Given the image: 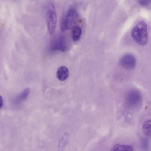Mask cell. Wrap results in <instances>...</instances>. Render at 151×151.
Returning <instances> with one entry per match:
<instances>
[{"mask_svg": "<svg viewBox=\"0 0 151 151\" xmlns=\"http://www.w3.org/2000/svg\"><path fill=\"white\" fill-rule=\"evenodd\" d=\"M78 17V14L76 9L73 8L69 9L61 20L60 25L61 30L63 32L76 26Z\"/></svg>", "mask_w": 151, "mask_h": 151, "instance_id": "2", "label": "cell"}, {"mask_svg": "<svg viewBox=\"0 0 151 151\" xmlns=\"http://www.w3.org/2000/svg\"><path fill=\"white\" fill-rule=\"evenodd\" d=\"M131 35L133 40L138 44L143 46L146 45L148 41L146 23L142 21L138 22L132 29Z\"/></svg>", "mask_w": 151, "mask_h": 151, "instance_id": "1", "label": "cell"}, {"mask_svg": "<svg viewBox=\"0 0 151 151\" xmlns=\"http://www.w3.org/2000/svg\"><path fill=\"white\" fill-rule=\"evenodd\" d=\"M45 9L48 30L49 33L52 34L55 31L57 22L56 13L54 4L50 1L47 2Z\"/></svg>", "mask_w": 151, "mask_h": 151, "instance_id": "3", "label": "cell"}, {"mask_svg": "<svg viewBox=\"0 0 151 151\" xmlns=\"http://www.w3.org/2000/svg\"><path fill=\"white\" fill-rule=\"evenodd\" d=\"M69 76V71L68 68L65 66L59 67L57 71L56 76L59 80L63 81L66 80Z\"/></svg>", "mask_w": 151, "mask_h": 151, "instance_id": "7", "label": "cell"}, {"mask_svg": "<svg viewBox=\"0 0 151 151\" xmlns=\"http://www.w3.org/2000/svg\"><path fill=\"white\" fill-rule=\"evenodd\" d=\"M3 100L2 98V97L1 96H0V108H1L3 105Z\"/></svg>", "mask_w": 151, "mask_h": 151, "instance_id": "14", "label": "cell"}, {"mask_svg": "<svg viewBox=\"0 0 151 151\" xmlns=\"http://www.w3.org/2000/svg\"><path fill=\"white\" fill-rule=\"evenodd\" d=\"M30 91V89L28 88L25 89L20 94L19 98L20 99L23 100L25 99Z\"/></svg>", "mask_w": 151, "mask_h": 151, "instance_id": "12", "label": "cell"}, {"mask_svg": "<svg viewBox=\"0 0 151 151\" xmlns=\"http://www.w3.org/2000/svg\"><path fill=\"white\" fill-rule=\"evenodd\" d=\"M72 37L73 40L75 41L78 40L81 35L82 30L81 28L78 26H76L72 29Z\"/></svg>", "mask_w": 151, "mask_h": 151, "instance_id": "10", "label": "cell"}, {"mask_svg": "<svg viewBox=\"0 0 151 151\" xmlns=\"http://www.w3.org/2000/svg\"><path fill=\"white\" fill-rule=\"evenodd\" d=\"M67 48V43L65 37L63 35H58L52 41L50 47L52 51L56 50L65 51Z\"/></svg>", "mask_w": 151, "mask_h": 151, "instance_id": "5", "label": "cell"}, {"mask_svg": "<svg viewBox=\"0 0 151 151\" xmlns=\"http://www.w3.org/2000/svg\"><path fill=\"white\" fill-rule=\"evenodd\" d=\"M144 134L147 136H151V119L145 121L142 126Z\"/></svg>", "mask_w": 151, "mask_h": 151, "instance_id": "11", "label": "cell"}, {"mask_svg": "<svg viewBox=\"0 0 151 151\" xmlns=\"http://www.w3.org/2000/svg\"><path fill=\"white\" fill-rule=\"evenodd\" d=\"M151 2L150 0H139V4L143 6H146L148 5Z\"/></svg>", "mask_w": 151, "mask_h": 151, "instance_id": "13", "label": "cell"}, {"mask_svg": "<svg viewBox=\"0 0 151 151\" xmlns=\"http://www.w3.org/2000/svg\"><path fill=\"white\" fill-rule=\"evenodd\" d=\"M69 139L68 133H64L59 141L57 151H64L68 143Z\"/></svg>", "mask_w": 151, "mask_h": 151, "instance_id": "8", "label": "cell"}, {"mask_svg": "<svg viewBox=\"0 0 151 151\" xmlns=\"http://www.w3.org/2000/svg\"><path fill=\"white\" fill-rule=\"evenodd\" d=\"M142 100L141 94L137 90H130L127 95V104L131 109H134L139 107L141 104Z\"/></svg>", "mask_w": 151, "mask_h": 151, "instance_id": "4", "label": "cell"}, {"mask_svg": "<svg viewBox=\"0 0 151 151\" xmlns=\"http://www.w3.org/2000/svg\"><path fill=\"white\" fill-rule=\"evenodd\" d=\"M120 64L126 70H131L134 69L136 65V59L132 55L126 54L121 58L120 60Z\"/></svg>", "mask_w": 151, "mask_h": 151, "instance_id": "6", "label": "cell"}, {"mask_svg": "<svg viewBox=\"0 0 151 151\" xmlns=\"http://www.w3.org/2000/svg\"><path fill=\"white\" fill-rule=\"evenodd\" d=\"M111 151H133V148L129 145L117 144L112 147Z\"/></svg>", "mask_w": 151, "mask_h": 151, "instance_id": "9", "label": "cell"}]
</instances>
